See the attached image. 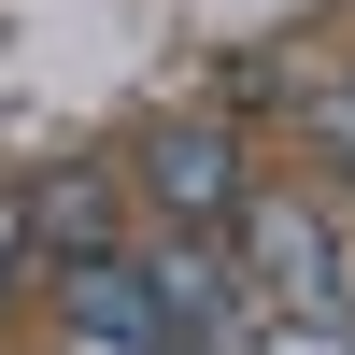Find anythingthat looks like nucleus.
Listing matches in <instances>:
<instances>
[{
  "mask_svg": "<svg viewBox=\"0 0 355 355\" xmlns=\"http://www.w3.org/2000/svg\"><path fill=\"white\" fill-rule=\"evenodd\" d=\"M227 270H242L256 313H341L355 299V214L341 199H299V185H242Z\"/></svg>",
  "mask_w": 355,
  "mask_h": 355,
  "instance_id": "obj_1",
  "label": "nucleus"
},
{
  "mask_svg": "<svg viewBox=\"0 0 355 355\" xmlns=\"http://www.w3.org/2000/svg\"><path fill=\"white\" fill-rule=\"evenodd\" d=\"M128 214H157V227H185V242H214L227 214H242V114H157V128L128 142Z\"/></svg>",
  "mask_w": 355,
  "mask_h": 355,
  "instance_id": "obj_2",
  "label": "nucleus"
},
{
  "mask_svg": "<svg viewBox=\"0 0 355 355\" xmlns=\"http://www.w3.org/2000/svg\"><path fill=\"white\" fill-rule=\"evenodd\" d=\"M15 214H28V256H43V270H85V256H128V242H142L128 171H114V157H57V171H28Z\"/></svg>",
  "mask_w": 355,
  "mask_h": 355,
  "instance_id": "obj_3",
  "label": "nucleus"
},
{
  "mask_svg": "<svg viewBox=\"0 0 355 355\" xmlns=\"http://www.w3.org/2000/svg\"><path fill=\"white\" fill-rule=\"evenodd\" d=\"M299 128H313V157L355 185V71H313V85H299Z\"/></svg>",
  "mask_w": 355,
  "mask_h": 355,
  "instance_id": "obj_4",
  "label": "nucleus"
},
{
  "mask_svg": "<svg viewBox=\"0 0 355 355\" xmlns=\"http://www.w3.org/2000/svg\"><path fill=\"white\" fill-rule=\"evenodd\" d=\"M227 355H355V327H341V313H256Z\"/></svg>",
  "mask_w": 355,
  "mask_h": 355,
  "instance_id": "obj_5",
  "label": "nucleus"
},
{
  "mask_svg": "<svg viewBox=\"0 0 355 355\" xmlns=\"http://www.w3.org/2000/svg\"><path fill=\"white\" fill-rule=\"evenodd\" d=\"M28 284H43V256H28V214H15V199H0V327H15V313H28Z\"/></svg>",
  "mask_w": 355,
  "mask_h": 355,
  "instance_id": "obj_6",
  "label": "nucleus"
},
{
  "mask_svg": "<svg viewBox=\"0 0 355 355\" xmlns=\"http://www.w3.org/2000/svg\"><path fill=\"white\" fill-rule=\"evenodd\" d=\"M341 327H355V299H341Z\"/></svg>",
  "mask_w": 355,
  "mask_h": 355,
  "instance_id": "obj_7",
  "label": "nucleus"
}]
</instances>
